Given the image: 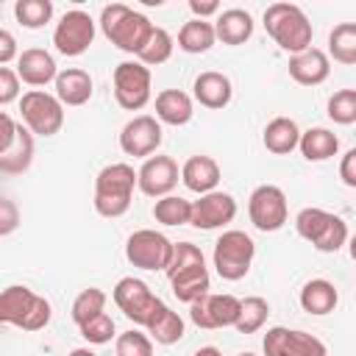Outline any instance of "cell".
<instances>
[{
  "label": "cell",
  "instance_id": "obj_1",
  "mask_svg": "<svg viewBox=\"0 0 356 356\" xmlns=\"http://www.w3.org/2000/svg\"><path fill=\"white\" fill-rule=\"evenodd\" d=\"M153 22L142 14V11H134L131 6L125 3H108L103 6L100 11V31L103 36L122 53H134L139 56L142 47L147 44L150 33H153Z\"/></svg>",
  "mask_w": 356,
  "mask_h": 356
},
{
  "label": "cell",
  "instance_id": "obj_2",
  "mask_svg": "<svg viewBox=\"0 0 356 356\" xmlns=\"http://www.w3.org/2000/svg\"><path fill=\"white\" fill-rule=\"evenodd\" d=\"M136 186H139V175L131 164L125 161L106 164L95 178V211L106 220L122 217L131 209Z\"/></svg>",
  "mask_w": 356,
  "mask_h": 356
},
{
  "label": "cell",
  "instance_id": "obj_3",
  "mask_svg": "<svg viewBox=\"0 0 356 356\" xmlns=\"http://www.w3.org/2000/svg\"><path fill=\"white\" fill-rule=\"evenodd\" d=\"M172 286V295L184 303H195L197 298L209 295L211 278H209V267L203 259V250L192 242H178L170 267L164 270Z\"/></svg>",
  "mask_w": 356,
  "mask_h": 356
},
{
  "label": "cell",
  "instance_id": "obj_4",
  "mask_svg": "<svg viewBox=\"0 0 356 356\" xmlns=\"http://www.w3.org/2000/svg\"><path fill=\"white\" fill-rule=\"evenodd\" d=\"M264 31L267 36L289 56H298L312 47L314 28L306 11L295 3H273L264 8Z\"/></svg>",
  "mask_w": 356,
  "mask_h": 356
},
{
  "label": "cell",
  "instance_id": "obj_5",
  "mask_svg": "<svg viewBox=\"0 0 356 356\" xmlns=\"http://www.w3.org/2000/svg\"><path fill=\"white\" fill-rule=\"evenodd\" d=\"M53 317L50 300L28 286L11 284L0 292V320L19 331H42Z\"/></svg>",
  "mask_w": 356,
  "mask_h": 356
},
{
  "label": "cell",
  "instance_id": "obj_6",
  "mask_svg": "<svg viewBox=\"0 0 356 356\" xmlns=\"http://www.w3.org/2000/svg\"><path fill=\"white\" fill-rule=\"evenodd\" d=\"M295 228L320 253H337L350 239L345 220L339 214L325 211V209H317V206L300 209L298 217H295Z\"/></svg>",
  "mask_w": 356,
  "mask_h": 356
},
{
  "label": "cell",
  "instance_id": "obj_7",
  "mask_svg": "<svg viewBox=\"0 0 356 356\" xmlns=\"http://www.w3.org/2000/svg\"><path fill=\"white\" fill-rule=\"evenodd\" d=\"M256 256V245L245 231H222V236L214 242V270L222 281H242L250 273Z\"/></svg>",
  "mask_w": 356,
  "mask_h": 356
},
{
  "label": "cell",
  "instance_id": "obj_8",
  "mask_svg": "<svg viewBox=\"0 0 356 356\" xmlns=\"http://www.w3.org/2000/svg\"><path fill=\"white\" fill-rule=\"evenodd\" d=\"M33 134L14 122L11 114H0V172L19 175L33 164Z\"/></svg>",
  "mask_w": 356,
  "mask_h": 356
},
{
  "label": "cell",
  "instance_id": "obj_9",
  "mask_svg": "<svg viewBox=\"0 0 356 356\" xmlns=\"http://www.w3.org/2000/svg\"><path fill=\"white\" fill-rule=\"evenodd\" d=\"M22 122L33 136H56L64 125V103L44 92V89H31L19 100Z\"/></svg>",
  "mask_w": 356,
  "mask_h": 356
},
{
  "label": "cell",
  "instance_id": "obj_10",
  "mask_svg": "<svg viewBox=\"0 0 356 356\" xmlns=\"http://www.w3.org/2000/svg\"><path fill=\"white\" fill-rule=\"evenodd\" d=\"M114 303H117V309L128 317V320H134L136 325H142V328H147L150 325V320L156 317V312L164 306V300L159 298V295H153V289L142 281V278H134V275H125V278H120L117 284H114Z\"/></svg>",
  "mask_w": 356,
  "mask_h": 356
},
{
  "label": "cell",
  "instance_id": "obj_11",
  "mask_svg": "<svg viewBox=\"0 0 356 356\" xmlns=\"http://www.w3.org/2000/svg\"><path fill=\"white\" fill-rule=\"evenodd\" d=\"M114 97L125 111H139L150 103V89H153V75L150 67L142 61H120L114 67Z\"/></svg>",
  "mask_w": 356,
  "mask_h": 356
},
{
  "label": "cell",
  "instance_id": "obj_12",
  "mask_svg": "<svg viewBox=\"0 0 356 356\" xmlns=\"http://www.w3.org/2000/svg\"><path fill=\"white\" fill-rule=\"evenodd\" d=\"M175 253V242H170L161 231L139 228L125 242V259L139 270H167Z\"/></svg>",
  "mask_w": 356,
  "mask_h": 356
},
{
  "label": "cell",
  "instance_id": "obj_13",
  "mask_svg": "<svg viewBox=\"0 0 356 356\" xmlns=\"http://www.w3.org/2000/svg\"><path fill=\"white\" fill-rule=\"evenodd\" d=\"M286 195L281 186L275 184H261L250 192L248 197V217L253 222L256 231H264V234H273V231H281L284 222H286Z\"/></svg>",
  "mask_w": 356,
  "mask_h": 356
},
{
  "label": "cell",
  "instance_id": "obj_14",
  "mask_svg": "<svg viewBox=\"0 0 356 356\" xmlns=\"http://www.w3.org/2000/svg\"><path fill=\"white\" fill-rule=\"evenodd\" d=\"M261 350L264 356H328V348L323 339H317L309 331L284 328V325L267 328L261 339Z\"/></svg>",
  "mask_w": 356,
  "mask_h": 356
},
{
  "label": "cell",
  "instance_id": "obj_15",
  "mask_svg": "<svg viewBox=\"0 0 356 356\" xmlns=\"http://www.w3.org/2000/svg\"><path fill=\"white\" fill-rule=\"evenodd\" d=\"M92 42H95V19L81 8L67 11L53 28V44L61 56L70 58L83 56Z\"/></svg>",
  "mask_w": 356,
  "mask_h": 356
},
{
  "label": "cell",
  "instance_id": "obj_16",
  "mask_svg": "<svg viewBox=\"0 0 356 356\" xmlns=\"http://www.w3.org/2000/svg\"><path fill=\"white\" fill-rule=\"evenodd\" d=\"M242 312V300L236 295H203L195 303H189V320L197 328L214 331V328H234Z\"/></svg>",
  "mask_w": 356,
  "mask_h": 356
},
{
  "label": "cell",
  "instance_id": "obj_17",
  "mask_svg": "<svg viewBox=\"0 0 356 356\" xmlns=\"http://www.w3.org/2000/svg\"><path fill=\"white\" fill-rule=\"evenodd\" d=\"M161 122L153 114H136L120 131V150L134 159H150L161 147Z\"/></svg>",
  "mask_w": 356,
  "mask_h": 356
},
{
  "label": "cell",
  "instance_id": "obj_18",
  "mask_svg": "<svg viewBox=\"0 0 356 356\" xmlns=\"http://www.w3.org/2000/svg\"><path fill=\"white\" fill-rule=\"evenodd\" d=\"M136 175H139V192L159 200V197L172 195V189H175V184L181 178V170H178L172 156H159L156 153V156L142 161Z\"/></svg>",
  "mask_w": 356,
  "mask_h": 356
},
{
  "label": "cell",
  "instance_id": "obj_19",
  "mask_svg": "<svg viewBox=\"0 0 356 356\" xmlns=\"http://www.w3.org/2000/svg\"><path fill=\"white\" fill-rule=\"evenodd\" d=\"M234 217H236V200L228 192H217L214 189L209 195H200L192 203V220H189V225H195L200 231H214V228L228 225Z\"/></svg>",
  "mask_w": 356,
  "mask_h": 356
},
{
  "label": "cell",
  "instance_id": "obj_20",
  "mask_svg": "<svg viewBox=\"0 0 356 356\" xmlns=\"http://www.w3.org/2000/svg\"><path fill=\"white\" fill-rule=\"evenodd\" d=\"M331 75V58L320 47H309L298 56H289V78L300 86H320Z\"/></svg>",
  "mask_w": 356,
  "mask_h": 356
},
{
  "label": "cell",
  "instance_id": "obj_21",
  "mask_svg": "<svg viewBox=\"0 0 356 356\" xmlns=\"http://www.w3.org/2000/svg\"><path fill=\"white\" fill-rule=\"evenodd\" d=\"M17 75L28 86H47L50 81L56 83L58 67H56V58L44 47H28L17 58Z\"/></svg>",
  "mask_w": 356,
  "mask_h": 356
},
{
  "label": "cell",
  "instance_id": "obj_22",
  "mask_svg": "<svg viewBox=\"0 0 356 356\" xmlns=\"http://www.w3.org/2000/svg\"><path fill=\"white\" fill-rule=\"evenodd\" d=\"M192 95H195V100H197L203 108L217 111V108H225V106L231 103L234 86H231V78H228V75H222V72H217V70H206V72H200V75L195 78Z\"/></svg>",
  "mask_w": 356,
  "mask_h": 356
},
{
  "label": "cell",
  "instance_id": "obj_23",
  "mask_svg": "<svg viewBox=\"0 0 356 356\" xmlns=\"http://www.w3.org/2000/svg\"><path fill=\"white\" fill-rule=\"evenodd\" d=\"M181 181L189 192H197V195H209L217 189L220 184V164L211 159V156H189L181 167Z\"/></svg>",
  "mask_w": 356,
  "mask_h": 356
},
{
  "label": "cell",
  "instance_id": "obj_24",
  "mask_svg": "<svg viewBox=\"0 0 356 356\" xmlns=\"http://www.w3.org/2000/svg\"><path fill=\"white\" fill-rule=\"evenodd\" d=\"M95 83H92V75L86 72V70H81V67H67V70H61L58 72V78H56V97L64 103V106H83V103H89V97H92V89Z\"/></svg>",
  "mask_w": 356,
  "mask_h": 356
},
{
  "label": "cell",
  "instance_id": "obj_25",
  "mask_svg": "<svg viewBox=\"0 0 356 356\" xmlns=\"http://www.w3.org/2000/svg\"><path fill=\"white\" fill-rule=\"evenodd\" d=\"M214 31L222 44H245L253 36V17L245 8H225L214 17Z\"/></svg>",
  "mask_w": 356,
  "mask_h": 356
},
{
  "label": "cell",
  "instance_id": "obj_26",
  "mask_svg": "<svg viewBox=\"0 0 356 356\" xmlns=\"http://www.w3.org/2000/svg\"><path fill=\"white\" fill-rule=\"evenodd\" d=\"M195 114V103L181 89H161L156 95V120L164 125H186Z\"/></svg>",
  "mask_w": 356,
  "mask_h": 356
},
{
  "label": "cell",
  "instance_id": "obj_27",
  "mask_svg": "<svg viewBox=\"0 0 356 356\" xmlns=\"http://www.w3.org/2000/svg\"><path fill=\"white\" fill-rule=\"evenodd\" d=\"M298 300H300V309L303 312H309L314 317H323V314H331L337 309L339 292H337V286L328 278H312V281L303 284Z\"/></svg>",
  "mask_w": 356,
  "mask_h": 356
},
{
  "label": "cell",
  "instance_id": "obj_28",
  "mask_svg": "<svg viewBox=\"0 0 356 356\" xmlns=\"http://www.w3.org/2000/svg\"><path fill=\"white\" fill-rule=\"evenodd\" d=\"M300 128L292 117H273L267 125H264V134H261V142L270 153L275 156H286L292 153L298 145H300Z\"/></svg>",
  "mask_w": 356,
  "mask_h": 356
},
{
  "label": "cell",
  "instance_id": "obj_29",
  "mask_svg": "<svg viewBox=\"0 0 356 356\" xmlns=\"http://www.w3.org/2000/svg\"><path fill=\"white\" fill-rule=\"evenodd\" d=\"M217 42V31H214V22L209 19H189L181 25L178 31V47L184 53H192V56H200V53H209Z\"/></svg>",
  "mask_w": 356,
  "mask_h": 356
},
{
  "label": "cell",
  "instance_id": "obj_30",
  "mask_svg": "<svg viewBox=\"0 0 356 356\" xmlns=\"http://www.w3.org/2000/svg\"><path fill=\"white\" fill-rule=\"evenodd\" d=\"M298 150L303 153L306 161H328L331 156H337L339 139H337V134L328 131V128H309V131L300 134Z\"/></svg>",
  "mask_w": 356,
  "mask_h": 356
},
{
  "label": "cell",
  "instance_id": "obj_31",
  "mask_svg": "<svg viewBox=\"0 0 356 356\" xmlns=\"http://www.w3.org/2000/svg\"><path fill=\"white\" fill-rule=\"evenodd\" d=\"M150 334V339H156L159 345H175L184 339V320L178 312H172L167 303L156 312V317L150 320V325L145 328Z\"/></svg>",
  "mask_w": 356,
  "mask_h": 356
},
{
  "label": "cell",
  "instance_id": "obj_32",
  "mask_svg": "<svg viewBox=\"0 0 356 356\" xmlns=\"http://www.w3.org/2000/svg\"><path fill=\"white\" fill-rule=\"evenodd\" d=\"M328 58L337 64H356V22H339L328 33Z\"/></svg>",
  "mask_w": 356,
  "mask_h": 356
},
{
  "label": "cell",
  "instance_id": "obj_33",
  "mask_svg": "<svg viewBox=\"0 0 356 356\" xmlns=\"http://www.w3.org/2000/svg\"><path fill=\"white\" fill-rule=\"evenodd\" d=\"M153 217L161 225H186L192 220V203L178 197V195L159 197L156 206H153Z\"/></svg>",
  "mask_w": 356,
  "mask_h": 356
},
{
  "label": "cell",
  "instance_id": "obj_34",
  "mask_svg": "<svg viewBox=\"0 0 356 356\" xmlns=\"http://www.w3.org/2000/svg\"><path fill=\"white\" fill-rule=\"evenodd\" d=\"M106 292L103 289H97V286H89V289H83L75 300H72V309H70V317H72V323L81 328L83 323H89L92 317H97V314H103V309H106Z\"/></svg>",
  "mask_w": 356,
  "mask_h": 356
},
{
  "label": "cell",
  "instance_id": "obj_35",
  "mask_svg": "<svg viewBox=\"0 0 356 356\" xmlns=\"http://www.w3.org/2000/svg\"><path fill=\"white\" fill-rule=\"evenodd\" d=\"M267 317H270V303L259 295H250V298L242 300V312H239V320H236L234 328L239 334H256V331L264 328Z\"/></svg>",
  "mask_w": 356,
  "mask_h": 356
},
{
  "label": "cell",
  "instance_id": "obj_36",
  "mask_svg": "<svg viewBox=\"0 0 356 356\" xmlns=\"http://www.w3.org/2000/svg\"><path fill=\"white\" fill-rule=\"evenodd\" d=\"M14 17L22 28H44L53 19V3L50 0H17L14 3Z\"/></svg>",
  "mask_w": 356,
  "mask_h": 356
},
{
  "label": "cell",
  "instance_id": "obj_37",
  "mask_svg": "<svg viewBox=\"0 0 356 356\" xmlns=\"http://www.w3.org/2000/svg\"><path fill=\"white\" fill-rule=\"evenodd\" d=\"M172 47H175V39L170 36V31H164V28H153V33H150L147 44L142 47V53L136 56V61H142L145 67H159V64L170 61Z\"/></svg>",
  "mask_w": 356,
  "mask_h": 356
},
{
  "label": "cell",
  "instance_id": "obj_38",
  "mask_svg": "<svg viewBox=\"0 0 356 356\" xmlns=\"http://www.w3.org/2000/svg\"><path fill=\"white\" fill-rule=\"evenodd\" d=\"M325 111L337 125H353L356 122V89H337L328 97Z\"/></svg>",
  "mask_w": 356,
  "mask_h": 356
},
{
  "label": "cell",
  "instance_id": "obj_39",
  "mask_svg": "<svg viewBox=\"0 0 356 356\" xmlns=\"http://www.w3.org/2000/svg\"><path fill=\"white\" fill-rule=\"evenodd\" d=\"M117 356H153V339L142 331H125L117 337V345H114Z\"/></svg>",
  "mask_w": 356,
  "mask_h": 356
},
{
  "label": "cell",
  "instance_id": "obj_40",
  "mask_svg": "<svg viewBox=\"0 0 356 356\" xmlns=\"http://www.w3.org/2000/svg\"><path fill=\"white\" fill-rule=\"evenodd\" d=\"M78 331H81V337H83L89 345H106V342H111V337H114V320L103 312V314L92 317L89 323H83Z\"/></svg>",
  "mask_w": 356,
  "mask_h": 356
},
{
  "label": "cell",
  "instance_id": "obj_41",
  "mask_svg": "<svg viewBox=\"0 0 356 356\" xmlns=\"http://www.w3.org/2000/svg\"><path fill=\"white\" fill-rule=\"evenodd\" d=\"M19 75L11 67H0V106H8L19 97Z\"/></svg>",
  "mask_w": 356,
  "mask_h": 356
},
{
  "label": "cell",
  "instance_id": "obj_42",
  "mask_svg": "<svg viewBox=\"0 0 356 356\" xmlns=\"http://www.w3.org/2000/svg\"><path fill=\"white\" fill-rule=\"evenodd\" d=\"M19 222V211L11 197H0V236H8Z\"/></svg>",
  "mask_w": 356,
  "mask_h": 356
},
{
  "label": "cell",
  "instance_id": "obj_43",
  "mask_svg": "<svg viewBox=\"0 0 356 356\" xmlns=\"http://www.w3.org/2000/svg\"><path fill=\"white\" fill-rule=\"evenodd\" d=\"M339 178L345 186L356 189V147H350L342 159H339Z\"/></svg>",
  "mask_w": 356,
  "mask_h": 356
},
{
  "label": "cell",
  "instance_id": "obj_44",
  "mask_svg": "<svg viewBox=\"0 0 356 356\" xmlns=\"http://www.w3.org/2000/svg\"><path fill=\"white\" fill-rule=\"evenodd\" d=\"M189 11L195 14V19H206V17H217L220 14V3L217 0H189Z\"/></svg>",
  "mask_w": 356,
  "mask_h": 356
},
{
  "label": "cell",
  "instance_id": "obj_45",
  "mask_svg": "<svg viewBox=\"0 0 356 356\" xmlns=\"http://www.w3.org/2000/svg\"><path fill=\"white\" fill-rule=\"evenodd\" d=\"M14 56H17V42H14L11 31H0V64L6 67L8 61H14Z\"/></svg>",
  "mask_w": 356,
  "mask_h": 356
},
{
  "label": "cell",
  "instance_id": "obj_46",
  "mask_svg": "<svg viewBox=\"0 0 356 356\" xmlns=\"http://www.w3.org/2000/svg\"><path fill=\"white\" fill-rule=\"evenodd\" d=\"M192 356H222V353H220L214 345H203V348H197Z\"/></svg>",
  "mask_w": 356,
  "mask_h": 356
},
{
  "label": "cell",
  "instance_id": "obj_47",
  "mask_svg": "<svg viewBox=\"0 0 356 356\" xmlns=\"http://www.w3.org/2000/svg\"><path fill=\"white\" fill-rule=\"evenodd\" d=\"M348 250H350V259L356 261V234H353V236L348 239Z\"/></svg>",
  "mask_w": 356,
  "mask_h": 356
},
{
  "label": "cell",
  "instance_id": "obj_48",
  "mask_svg": "<svg viewBox=\"0 0 356 356\" xmlns=\"http://www.w3.org/2000/svg\"><path fill=\"white\" fill-rule=\"evenodd\" d=\"M70 356H95L89 348H75V350H70Z\"/></svg>",
  "mask_w": 356,
  "mask_h": 356
},
{
  "label": "cell",
  "instance_id": "obj_49",
  "mask_svg": "<svg viewBox=\"0 0 356 356\" xmlns=\"http://www.w3.org/2000/svg\"><path fill=\"white\" fill-rule=\"evenodd\" d=\"M236 356H256V353H250V350H245V353H236Z\"/></svg>",
  "mask_w": 356,
  "mask_h": 356
}]
</instances>
